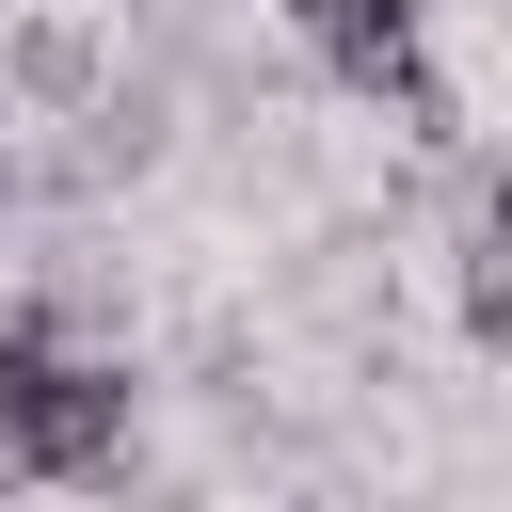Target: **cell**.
Listing matches in <instances>:
<instances>
[{
  "instance_id": "1",
  "label": "cell",
  "mask_w": 512,
  "mask_h": 512,
  "mask_svg": "<svg viewBox=\"0 0 512 512\" xmlns=\"http://www.w3.org/2000/svg\"><path fill=\"white\" fill-rule=\"evenodd\" d=\"M128 464V368L64 352V304H0V480H112Z\"/></svg>"
},
{
  "instance_id": "2",
  "label": "cell",
  "mask_w": 512,
  "mask_h": 512,
  "mask_svg": "<svg viewBox=\"0 0 512 512\" xmlns=\"http://www.w3.org/2000/svg\"><path fill=\"white\" fill-rule=\"evenodd\" d=\"M288 16H304V48H320L352 96H400V128L448 144V80L416 64V0H288Z\"/></svg>"
},
{
  "instance_id": "3",
  "label": "cell",
  "mask_w": 512,
  "mask_h": 512,
  "mask_svg": "<svg viewBox=\"0 0 512 512\" xmlns=\"http://www.w3.org/2000/svg\"><path fill=\"white\" fill-rule=\"evenodd\" d=\"M0 64H16V96H48V112H96V96H112V80H96V32H80V16H32V32H16Z\"/></svg>"
},
{
  "instance_id": "4",
  "label": "cell",
  "mask_w": 512,
  "mask_h": 512,
  "mask_svg": "<svg viewBox=\"0 0 512 512\" xmlns=\"http://www.w3.org/2000/svg\"><path fill=\"white\" fill-rule=\"evenodd\" d=\"M464 336H512V176L480 192V240H464Z\"/></svg>"
}]
</instances>
